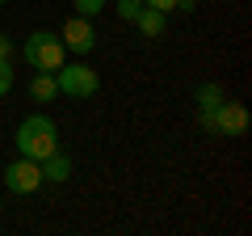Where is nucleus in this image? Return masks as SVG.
<instances>
[{"label":"nucleus","instance_id":"7ed1b4c3","mask_svg":"<svg viewBox=\"0 0 252 236\" xmlns=\"http://www.w3.org/2000/svg\"><path fill=\"white\" fill-rule=\"evenodd\" d=\"M55 80H59V93L72 97V101H89L93 93L101 89V76L93 72L89 64H67V59L55 68Z\"/></svg>","mask_w":252,"mask_h":236},{"label":"nucleus","instance_id":"39448f33","mask_svg":"<svg viewBox=\"0 0 252 236\" xmlns=\"http://www.w3.org/2000/svg\"><path fill=\"white\" fill-rule=\"evenodd\" d=\"M59 42H63V51H72V55H89L93 46H97V30H93V17H80V13H72V17L63 21V30H59Z\"/></svg>","mask_w":252,"mask_h":236},{"label":"nucleus","instance_id":"f8f14e48","mask_svg":"<svg viewBox=\"0 0 252 236\" xmlns=\"http://www.w3.org/2000/svg\"><path fill=\"white\" fill-rule=\"evenodd\" d=\"M72 4H76V13H80V17H97V13H105L109 0H72Z\"/></svg>","mask_w":252,"mask_h":236},{"label":"nucleus","instance_id":"20e7f679","mask_svg":"<svg viewBox=\"0 0 252 236\" xmlns=\"http://www.w3.org/2000/svg\"><path fill=\"white\" fill-rule=\"evenodd\" d=\"M38 186H42V164L38 160H30V156H17L13 164H4V190H13V194H34Z\"/></svg>","mask_w":252,"mask_h":236},{"label":"nucleus","instance_id":"4468645a","mask_svg":"<svg viewBox=\"0 0 252 236\" xmlns=\"http://www.w3.org/2000/svg\"><path fill=\"white\" fill-rule=\"evenodd\" d=\"M172 9H177V13H189V17H193V13H198V0H177Z\"/></svg>","mask_w":252,"mask_h":236},{"label":"nucleus","instance_id":"1a4fd4ad","mask_svg":"<svg viewBox=\"0 0 252 236\" xmlns=\"http://www.w3.org/2000/svg\"><path fill=\"white\" fill-rule=\"evenodd\" d=\"M223 101H227V93H223V84H215V80H206V84L193 89V106L198 110H219Z\"/></svg>","mask_w":252,"mask_h":236},{"label":"nucleus","instance_id":"6e6552de","mask_svg":"<svg viewBox=\"0 0 252 236\" xmlns=\"http://www.w3.org/2000/svg\"><path fill=\"white\" fill-rule=\"evenodd\" d=\"M135 26H139V34L143 38H164V30H168V13H160V9H139V17H135Z\"/></svg>","mask_w":252,"mask_h":236},{"label":"nucleus","instance_id":"2eb2a0df","mask_svg":"<svg viewBox=\"0 0 252 236\" xmlns=\"http://www.w3.org/2000/svg\"><path fill=\"white\" fill-rule=\"evenodd\" d=\"M0 59H13V42H9V34L0 30Z\"/></svg>","mask_w":252,"mask_h":236},{"label":"nucleus","instance_id":"f257e3e1","mask_svg":"<svg viewBox=\"0 0 252 236\" xmlns=\"http://www.w3.org/2000/svg\"><path fill=\"white\" fill-rule=\"evenodd\" d=\"M17 156H30V160H46L51 152H59V127H55L46 114H26L17 122Z\"/></svg>","mask_w":252,"mask_h":236},{"label":"nucleus","instance_id":"f03ea898","mask_svg":"<svg viewBox=\"0 0 252 236\" xmlns=\"http://www.w3.org/2000/svg\"><path fill=\"white\" fill-rule=\"evenodd\" d=\"M63 59H67V51H63L59 34H51V30H34V34L26 38V64L34 68V72H55Z\"/></svg>","mask_w":252,"mask_h":236},{"label":"nucleus","instance_id":"f3484780","mask_svg":"<svg viewBox=\"0 0 252 236\" xmlns=\"http://www.w3.org/2000/svg\"><path fill=\"white\" fill-rule=\"evenodd\" d=\"M0 4H9V0H0Z\"/></svg>","mask_w":252,"mask_h":236},{"label":"nucleus","instance_id":"a211bd4d","mask_svg":"<svg viewBox=\"0 0 252 236\" xmlns=\"http://www.w3.org/2000/svg\"><path fill=\"white\" fill-rule=\"evenodd\" d=\"M0 211H4V202H0Z\"/></svg>","mask_w":252,"mask_h":236},{"label":"nucleus","instance_id":"0eeeda50","mask_svg":"<svg viewBox=\"0 0 252 236\" xmlns=\"http://www.w3.org/2000/svg\"><path fill=\"white\" fill-rule=\"evenodd\" d=\"M38 164H42V182H51V186H63L67 177H72V156L67 152H51Z\"/></svg>","mask_w":252,"mask_h":236},{"label":"nucleus","instance_id":"423d86ee","mask_svg":"<svg viewBox=\"0 0 252 236\" xmlns=\"http://www.w3.org/2000/svg\"><path fill=\"white\" fill-rule=\"evenodd\" d=\"M210 122H215V135H223V139H240L244 131H248V110H244L240 101L227 97L219 110H210Z\"/></svg>","mask_w":252,"mask_h":236},{"label":"nucleus","instance_id":"ddd939ff","mask_svg":"<svg viewBox=\"0 0 252 236\" xmlns=\"http://www.w3.org/2000/svg\"><path fill=\"white\" fill-rule=\"evenodd\" d=\"M13 89V59H0V97Z\"/></svg>","mask_w":252,"mask_h":236},{"label":"nucleus","instance_id":"9b49d317","mask_svg":"<svg viewBox=\"0 0 252 236\" xmlns=\"http://www.w3.org/2000/svg\"><path fill=\"white\" fill-rule=\"evenodd\" d=\"M139 9H143V0H114V13H118L122 21H135Z\"/></svg>","mask_w":252,"mask_h":236},{"label":"nucleus","instance_id":"9d476101","mask_svg":"<svg viewBox=\"0 0 252 236\" xmlns=\"http://www.w3.org/2000/svg\"><path fill=\"white\" fill-rule=\"evenodd\" d=\"M30 97H34V101H42V106L59 97V80H55V72H38L34 80H30Z\"/></svg>","mask_w":252,"mask_h":236},{"label":"nucleus","instance_id":"dca6fc26","mask_svg":"<svg viewBox=\"0 0 252 236\" xmlns=\"http://www.w3.org/2000/svg\"><path fill=\"white\" fill-rule=\"evenodd\" d=\"M147 9H160V13H172V4H177V0H143Z\"/></svg>","mask_w":252,"mask_h":236}]
</instances>
